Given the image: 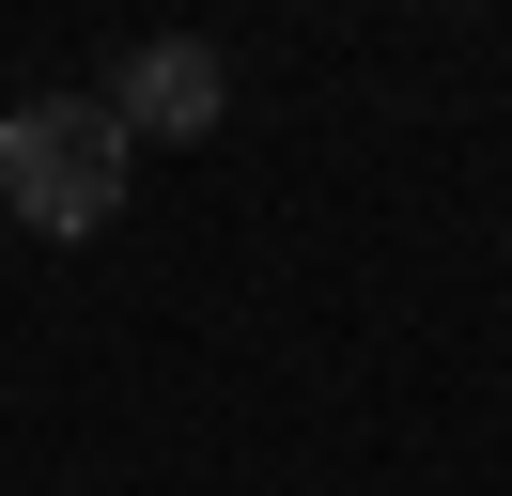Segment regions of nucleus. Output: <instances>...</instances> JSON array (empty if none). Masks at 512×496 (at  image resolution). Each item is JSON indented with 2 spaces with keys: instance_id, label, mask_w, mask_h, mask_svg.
I'll list each match as a JSON object with an SVG mask.
<instances>
[{
  "instance_id": "obj_1",
  "label": "nucleus",
  "mask_w": 512,
  "mask_h": 496,
  "mask_svg": "<svg viewBox=\"0 0 512 496\" xmlns=\"http://www.w3.org/2000/svg\"><path fill=\"white\" fill-rule=\"evenodd\" d=\"M125 171H140V140L109 124V93L0 109V217H16V233H109V217H125Z\"/></svg>"
},
{
  "instance_id": "obj_2",
  "label": "nucleus",
  "mask_w": 512,
  "mask_h": 496,
  "mask_svg": "<svg viewBox=\"0 0 512 496\" xmlns=\"http://www.w3.org/2000/svg\"><path fill=\"white\" fill-rule=\"evenodd\" d=\"M109 124H125V140H218L233 124V62L202 47V31H156V47L109 62Z\"/></svg>"
}]
</instances>
